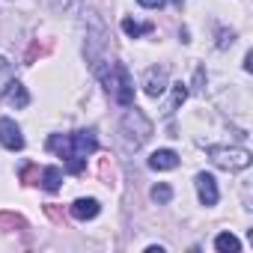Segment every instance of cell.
I'll return each instance as SVG.
<instances>
[{"instance_id":"1","label":"cell","mask_w":253,"mask_h":253,"mask_svg":"<svg viewBox=\"0 0 253 253\" xmlns=\"http://www.w3.org/2000/svg\"><path fill=\"white\" fill-rule=\"evenodd\" d=\"M48 149L57 152V155L66 161V170H69V173L81 176V173H84V158L98 149V140H95L92 131H75V134H66V137H63V134H54V137L48 140Z\"/></svg>"},{"instance_id":"2","label":"cell","mask_w":253,"mask_h":253,"mask_svg":"<svg viewBox=\"0 0 253 253\" xmlns=\"http://www.w3.org/2000/svg\"><path fill=\"white\" fill-rule=\"evenodd\" d=\"M101 78H104V86H107V92H110V98L116 104H122V107L134 104V81H131L128 69H125L122 63H113L110 72H104Z\"/></svg>"},{"instance_id":"3","label":"cell","mask_w":253,"mask_h":253,"mask_svg":"<svg viewBox=\"0 0 253 253\" xmlns=\"http://www.w3.org/2000/svg\"><path fill=\"white\" fill-rule=\"evenodd\" d=\"M119 131H122V140L128 149H140L149 137H152V122L146 119L143 110L131 107L128 113L122 116V125H119Z\"/></svg>"},{"instance_id":"4","label":"cell","mask_w":253,"mask_h":253,"mask_svg":"<svg viewBox=\"0 0 253 253\" xmlns=\"http://www.w3.org/2000/svg\"><path fill=\"white\" fill-rule=\"evenodd\" d=\"M86 21H89V27H92V33H86V57H89V66L101 75V66H104L101 48L107 45V30H104V24L98 21L95 12H86Z\"/></svg>"},{"instance_id":"5","label":"cell","mask_w":253,"mask_h":253,"mask_svg":"<svg viewBox=\"0 0 253 253\" xmlns=\"http://www.w3.org/2000/svg\"><path fill=\"white\" fill-rule=\"evenodd\" d=\"M209 158H211V164H217L223 170H244V167H250V152L238 149V146H209Z\"/></svg>"},{"instance_id":"6","label":"cell","mask_w":253,"mask_h":253,"mask_svg":"<svg viewBox=\"0 0 253 253\" xmlns=\"http://www.w3.org/2000/svg\"><path fill=\"white\" fill-rule=\"evenodd\" d=\"M0 143H3L6 149H12V152H21L24 149V134H21L18 125H15V119H9V116L0 119Z\"/></svg>"},{"instance_id":"7","label":"cell","mask_w":253,"mask_h":253,"mask_svg":"<svg viewBox=\"0 0 253 253\" xmlns=\"http://www.w3.org/2000/svg\"><path fill=\"white\" fill-rule=\"evenodd\" d=\"M143 89H146V95H149V98L164 95V89H167V69L152 66V69L146 72V78H143Z\"/></svg>"},{"instance_id":"8","label":"cell","mask_w":253,"mask_h":253,"mask_svg":"<svg viewBox=\"0 0 253 253\" xmlns=\"http://www.w3.org/2000/svg\"><path fill=\"white\" fill-rule=\"evenodd\" d=\"M194 185H197V197H200L203 206H214V203H217V182H214V176L200 173Z\"/></svg>"},{"instance_id":"9","label":"cell","mask_w":253,"mask_h":253,"mask_svg":"<svg viewBox=\"0 0 253 253\" xmlns=\"http://www.w3.org/2000/svg\"><path fill=\"white\" fill-rule=\"evenodd\" d=\"M98 211H101V206L92 197H84V200L72 203V217H78V220H92V217H98Z\"/></svg>"},{"instance_id":"10","label":"cell","mask_w":253,"mask_h":253,"mask_svg":"<svg viewBox=\"0 0 253 253\" xmlns=\"http://www.w3.org/2000/svg\"><path fill=\"white\" fill-rule=\"evenodd\" d=\"M6 98H9V104H12L15 110H24V107L30 104V92H27V86L18 84V81H9V86H6Z\"/></svg>"},{"instance_id":"11","label":"cell","mask_w":253,"mask_h":253,"mask_svg":"<svg viewBox=\"0 0 253 253\" xmlns=\"http://www.w3.org/2000/svg\"><path fill=\"white\" fill-rule=\"evenodd\" d=\"M149 167L152 170H176L179 167V155L173 149H158V152H152Z\"/></svg>"},{"instance_id":"12","label":"cell","mask_w":253,"mask_h":253,"mask_svg":"<svg viewBox=\"0 0 253 253\" xmlns=\"http://www.w3.org/2000/svg\"><path fill=\"white\" fill-rule=\"evenodd\" d=\"M60 182H63V170L60 167H45L42 170V188L45 191H60Z\"/></svg>"},{"instance_id":"13","label":"cell","mask_w":253,"mask_h":253,"mask_svg":"<svg viewBox=\"0 0 253 253\" xmlns=\"http://www.w3.org/2000/svg\"><path fill=\"white\" fill-rule=\"evenodd\" d=\"M214 247H217L220 253H238V250H241V241H238L232 232H220V235L214 238Z\"/></svg>"},{"instance_id":"14","label":"cell","mask_w":253,"mask_h":253,"mask_svg":"<svg viewBox=\"0 0 253 253\" xmlns=\"http://www.w3.org/2000/svg\"><path fill=\"white\" fill-rule=\"evenodd\" d=\"M149 30H152V24H140V21H134V18H122V33L131 36V39H137V36H143V33H149Z\"/></svg>"},{"instance_id":"15","label":"cell","mask_w":253,"mask_h":253,"mask_svg":"<svg viewBox=\"0 0 253 253\" xmlns=\"http://www.w3.org/2000/svg\"><path fill=\"white\" fill-rule=\"evenodd\" d=\"M9 81H12V63H9L6 57H0V98H3Z\"/></svg>"},{"instance_id":"16","label":"cell","mask_w":253,"mask_h":253,"mask_svg":"<svg viewBox=\"0 0 253 253\" xmlns=\"http://www.w3.org/2000/svg\"><path fill=\"white\" fill-rule=\"evenodd\" d=\"M152 200H155V203H170V200H173V188L164 185V182L155 185V188H152Z\"/></svg>"},{"instance_id":"17","label":"cell","mask_w":253,"mask_h":253,"mask_svg":"<svg viewBox=\"0 0 253 253\" xmlns=\"http://www.w3.org/2000/svg\"><path fill=\"white\" fill-rule=\"evenodd\" d=\"M185 98H188V86L185 84H173V104H170V110H176Z\"/></svg>"},{"instance_id":"18","label":"cell","mask_w":253,"mask_h":253,"mask_svg":"<svg viewBox=\"0 0 253 253\" xmlns=\"http://www.w3.org/2000/svg\"><path fill=\"white\" fill-rule=\"evenodd\" d=\"M48 6H54L57 12H69V9H75L78 6V0H45Z\"/></svg>"},{"instance_id":"19","label":"cell","mask_w":253,"mask_h":253,"mask_svg":"<svg viewBox=\"0 0 253 253\" xmlns=\"http://www.w3.org/2000/svg\"><path fill=\"white\" fill-rule=\"evenodd\" d=\"M137 3H140V6H146V9H161L167 0H137Z\"/></svg>"}]
</instances>
